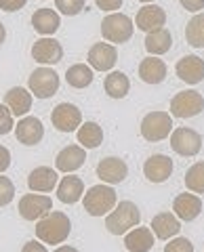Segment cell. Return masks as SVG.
Segmentation results:
<instances>
[{
	"label": "cell",
	"instance_id": "44dd1931",
	"mask_svg": "<svg viewBox=\"0 0 204 252\" xmlns=\"http://www.w3.org/2000/svg\"><path fill=\"white\" fill-rule=\"evenodd\" d=\"M150 229L158 240H170L181 231V220L175 217V212H160L152 219Z\"/></svg>",
	"mask_w": 204,
	"mask_h": 252
},
{
	"label": "cell",
	"instance_id": "ee69618b",
	"mask_svg": "<svg viewBox=\"0 0 204 252\" xmlns=\"http://www.w3.org/2000/svg\"><path fill=\"white\" fill-rule=\"evenodd\" d=\"M139 2H143V4H150V2H152V0H139Z\"/></svg>",
	"mask_w": 204,
	"mask_h": 252
},
{
	"label": "cell",
	"instance_id": "83f0119b",
	"mask_svg": "<svg viewBox=\"0 0 204 252\" xmlns=\"http://www.w3.org/2000/svg\"><path fill=\"white\" fill-rule=\"evenodd\" d=\"M103 89L112 99H124L131 91V80L124 72H112L105 76Z\"/></svg>",
	"mask_w": 204,
	"mask_h": 252
},
{
	"label": "cell",
	"instance_id": "e0dca14e",
	"mask_svg": "<svg viewBox=\"0 0 204 252\" xmlns=\"http://www.w3.org/2000/svg\"><path fill=\"white\" fill-rule=\"evenodd\" d=\"M143 175L152 183H164L172 175V160L164 154H154L143 164Z\"/></svg>",
	"mask_w": 204,
	"mask_h": 252
},
{
	"label": "cell",
	"instance_id": "8992f818",
	"mask_svg": "<svg viewBox=\"0 0 204 252\" xmlns=\"http://www.w3.org/2000/svg\"><path fill=\"white\" fill-rule=\"evenodd\" d=\"M28 86L36 99H49L59 91V74L51 67H38L30 74Z\"/></svg>",
	"mask_w": 204,
	"mask_h": 252
},
{
	"label": "cell",
	"instance_id": "4dcf8cb0",
	"mask_svg": "<svg viewBox=\"0 0 204 252\" xmlns=\"http://www.w3.org/2000/svg\"><path fill=\"white\" fill-rule=\"evenodd\" d=\"M185 40L194 49H204V13L194 15L185 28Z\"/></svg>",
	"mask_w": 204,
	"mask_h": 252
},
{
	"label": "cell",
	"instance_id": "52a82bcc",
	"mask_svg": "<svg viewBox=\"0 0 204 252\" xmlns=\"http://www.w3.org/2000/svg\"><path fill=\"white\" fill-rule=\"evenodd\" d=\"M204 112V97L198 91H181L170 99V116L175 118H194Z\"/></svg>",
	"mask_w": 204,
	"mask_h": 252
},
{
	"label": "cell",
	"instance_id": "603a6c76",
	"mask_svg": "<svg viewBox=\"0 0 204 252\" xmlns=\"http://www.w3.org/2000/svg\"><path fill=\"white\" fill-rule=\"evenodd\" d=\"M124 246L131 252H150L154 248V231L150 227H133L124 233Z\"/></svg>",
	"mask_w": 204,
	"mask_h": 252
},
{
	"label": "cell",
	"instance_id": "f1b7e54d",
	"mask_svg": "<svg viewBox=\"0 0 204 252\" xmlns=\"http://www.w3.org/2000/svg\"><path fill=\"white\" fill-rule=\"evenodd\" d=\"M172 46V36L169 30H158V32H152V34L145 36V51L154 55V57H158V55H164L169 53Z\"/></svg>",
	"mask_w": 204,
	"mask_h": 252
},
{
	"label": "cell",
	"instance_id": "9c48e42d",
	"mask_svg": "<svg viewBox=\"0 0 204 252\" xmlns=\"http://www.w3.org/2000/svg\"><path fill=\"white\" fill-rule=\"evenodd\" d=\"M51 122L59 132H74L82 124V112L74 103H59L51 112Z\"/></svg>",
	"mask_w": 204,
	"mask_h": 252
},
{
	"label": "cell",
	"instance_id": "4fadbf2b",
	"mask_svg": "<svg viewBox=\"0 0 204 252\" xmlns=\"http://www.w3.org/2000/svg\"><path fill=\"white\" fill-rule=\"evenodd\" d=\"M32 57L38 63H42V65H55V63H59L64 59V46H61L59 40H55V38L44 36L40 40L34 42Z\"/></svg>",
	"mask_w": 204,
	"mask_h": 252
},
{
	"label": "cell",
	"instance_id": "836d02e7",
	"mask_svg": "<svg viewBox=\"0 0 204 252\" xmlns=\"http://www.w3.org/2000/svg\"><path fill=\"white\" fill-rule=\"evenodd\" d=\"M15 198V185L9 177H0V206H9Z\"/></svg>",
	"mask_w": 204,
	"mask_h": 252
},
{
	"label": "cell",
	"instance_id": "8d00e7d4",
	"mask_svg": "<svg viewBox=\"0 0 204 252\" xmlns=\"http://www.w3.org/2000/svg\"><path fill=\"white\" fill-rule=\"evenodd\" d=\"M28 0H0V9L6 11V13H13V11H19L26 6Z\"/></svg>",
	"mask_w": 204,
	"mask_h": 252
},
{
	"label": "cell",
	"instance_id": "3957f363",
	"mask_svg": "<svg viewBox=\"0 0 204 252\" xmlns=\"http://www.w3.org/2000/svg\"><path fill=\"white\" fill-rule=\"evenodd\" d=\"M82 204H84V210L89 212L91 217H103L116 208L118 198H116V191L112 187L101 183V185H93L89 191L84 193Z\"/></svg>",
	"mask_w": 204,
	"mask_h": 252
},
{
	"label": "cell",
	"instance_id": "74e56055",
	"mask_svg": "<svg viewBox=\"0 0 204 252\" xmlns=\"http://www.w3.org/2000/svg\"><path fill=\"white\" fill-rule=\"evenodd\" d=\"M124 0H95V4L101 11H118Z\"/></svg>",
	"mask_w": 204,
	"mask_h": 252
},
{
	"label": "cell",
	"instance_id": "30bf717a",
	"mask_svg": "<svg viewBox=\"0 0 204 252\" xmlns=\"http://www.w3.org/2000/svg\"><path fill=\"white\" fill-rule=\"evenodd\" d=\"M53 208V200L42 193H26L19 200V215L26 220H40Z\"/></svg>",
	"mask_w": 204,
	"mask_h": 252
},
{
	"label": "cell",
	"instance_id": "7c38bea8",
	"mask_svg": "<svg viewBox=\"0 0 204 252\" xmlns=\"http://www.w3.org/2000/svg\"><path fill=\"white\" fill-rule=\"evenodd\" d=\"M164 23H167V13H164V9L158 4H145L137 11L135 26H137V30L145 32V34L162 30Z\"/></svg>",
	"mask_w": 204,
	"mask_h": 252
},
{
	"label": "cell",
	"instance_id": "ac0fdd59",
	"mask_svg": "<svg viewBox=\"0 0 204 252\" xmlns=\"http://www.w3.org/2000/svg\"><path fill=\"white\" fill-rule=\"evenodd\" d=\"M84 160H86V149L84 147L68 145L57 154V158H55V168H57L59 172H68L69 175V172L80 168L84 164Z\"/></svg>",
	"mask_w": 204,
	"mask_h": 252
},
{
	"label": "cell",
	"instance_id": "ffe728a7",
	"mask_svg": "<svg viewBox=\"0 0 204 252\" xmlns=\"http://www.w3.org/2000/svg\"><path fill=\"white\" fill-rule=\"evenodd\" d=\"M172 212L179 220H194L202 212V200L196 193H179L172 202Z\"/></svg>",
	"mask_w": 204,
	"mask_h": 252
},
{
	"label": "cell",
	"instance_id": "6da1fadb",
	"mask_svg": "<svg viewBox=\"0 0 204 252\" xmlns=\"http://www.w3.org/2000/svg\"><path fill=\"white\" fill-rule=\"evenodd\" d=\"M69 231H72V220L66 212L59 210H51L36 223V238L51 246L64 244L69 238Z\"/></svg>",
	"mask_w": 204,
	"mask_h": 252
},
{
	"label": "cell",
	"instance_id": "5bb4252c",
	"mask_svg": "<svg viewBox=\"0 0 204 252\" xmlns=\"http://www.w3.org/2000/svg\"><path fill=\"white\" fill-rule=\"evenodd\" d=\"M116 61H118V51L109 42H97L91 46L89 51V65L97 72H109Z\"/></svg>",
	"mask_w": 204,
	"mask_h": 252
},
{
	"label": "cell",
	"instance_id": "d590c367",
	"mask_svg": "<svg viewBox=\"0 0 204 252\" xmlns=\"http://www.w3.org/2000/svg\"><path fill=\"white\" fill-rule=\"evenodd\" d=\"M164 252H194V244L187 238H175L164 246Z\"/></svg>",
	"mask_w": 204,
	"mask_h": 252
},
{
	"label": "cell",
	"instance_id": "7a4b0ae2",
	"mask_svg": "<svg viewBox=\"0 0 204 252\" xmlns=\"http://www.w3.org/2000/svg\"><path fill=\"white\" fill-rule=\"evenodd\" d=\"M141 223V212L137 208V204L133 202H120L116 204V208L105 215V227L109 233L114 235H124L129 233L133 227H137Z\"/></svg>",
	"mask_w": 204,
	"mask_h": 252
},
{
	"label": "cell",
	"instance_id": "ab89813d",
	"mask_svg": "<svg viewBox=\"0 0 204 252\" xmlns=\"http://www.w3.org/2000/svg\"><path fill=\"white\" fill-rule=\"evenodd\" d=\"M179 2H181L183 9L192 11V13H198L204 9V0H179Z\"/></svg>",
	"mask_w": 204,
	"mask_h": 252
},
{
	"label": "cell",
	"instance_id": "f35d334b",
	"mask_svg": "<svg viewBox=\"0 0 204 252\" xmlns=\"http://www.w3.org/2000/svg\"><path fill=\"white\" fill-rule=\"evenodd\" d=\"M11 166V152L4 145H0V175Z\"/></svg>",
	"mask_w": 204,
	"mask_h": 252
},
{
	"label": "cell",
	"instance_id": "d4e9b609",
	"mask_svg": "<svg viewBox=\"0 0 204 252\" xmlns=\"http://www.w3.org/2000/svg\"><path fill=\"white\" fill-rule=\"evenodd\" d=\"M82 193H84V183H82L80 177L69 175V177H64L57 183V198L64 204H76L82 198Z\"/></svg>",
	"mask_w": 204,
	"mask_h": 252
},
{
	"label": "cell",
	"instance_id": "cb8c5ba5",
	"mask_svg": "<svg viewBox=\"0 0 204 252\" xmlns=\"http://www.w3.org/2000/svg\"><path fill=\"white\" fill-rule=\"evenodd\" d=\"M139 78L145 84L164 82V78H167V63L158 57H154V55H150V57H145L139 63Z\"/></svg>",
	"mask_w": 204,
	"mask_h": 252
},
{
	"label": "cell",
	"instance_id": "9a60e30c",
	"mask_svg": "<svg viewBox=\"0 0 204 252\" xmlns=\"http://www.w3.org/2000/svg\"><path fill=\"white\" fill-rule=\"evenodd\" d=\"M15 137H17L19 143L32 147L36 143H40L44 137V126L38 120L36 116H23L19 124L15 126Z\"/></svg>",
	"mask_w": 204,
	"mask_h": 252
},
{
	"label": "cell",
	"instance_id": "b9f144b4",
	"mask_svg": "<svg viewBox=\"0 0 204 252\" xmlns=\"http://www.w3.org/2000/svg\"><path fill=\"white\" fill-rule=\"evenodd\" d=\"M55 252H78V250H76V248H72V246H59Z\"/></svg>",
	"mask_w": 204,
	"mask_h": 252
},
{
	"label": "cell",
	"instance_id": "8fae6325",
	"mask_svg": "<svg viewBox=\"0 0 204 252\" xmlns=\"http://www.w3.org/2000/svg\"><path fill=\"white\" fill-rule=\"evenodd\" d=\"M97 177L101 179V183L118 185L129 177V166L122 158L109 156V158H103V160L97 164Z\"/></svg>",
	"mask_w": 204,
	"mask_h": 252
},
{
	"label": "cell",
	"instance_id": "d6a6232c",
	"mask_svg": "<svg viewBox=\"0 0 204 252\" xmlns=\"http://www.w3.org/2000/svg\"><path fill=\"white\" fill-rule=\"evenodd\" d=\"M84 0H55V6L59 9V13L68 15V17H74V15L82 13L84 9Z\"/></svg>",
	"mask_w": 204,
	"mask_h": 252
},
{
	"label": "cell",
	"instance_id": "5b68a950",
	"mask_svg": "<svg viewBox=\"0 0 204 252\" xmlns=\"http://www.w3.org/2000/svg\"><path fill=\"white\" fill-rule=\"evenodd\" d=\"M172 130V118L169 112H150L141 120V137L150 143L164 141Z\"/></svg>",
	"mask_w": 204,
	"mask_h": 252
},
{
	"label": "cell",
	"instance_id": "277c9868",
	"mask_svg": "<svg viewBox=\"0 0 204 252\" xmlns=\"http://www.w3.org/2000/svg\"><path fill=\"white\" fill-rule=\"evenodd\" d=\"M133 30H135V23H133V19L124 13H112L101 21V34H103V40L114 42V44L129 42L131 36H133Z\"/></svg>",
	"mask_w": 204,
	"mask_h": 252
},
{
	"label": "cell",
	"instance_id": "1f68e13d",
	"mask_svg": "<svg viewBox=\"0 0 204 252\" xmlns=\"http://www.w3.org/2000/svg\"><path fill=\"white\" fill-rule=\"evenodd\" d=\"M185 187L192 193H204V162H196L185 172Z\"/></svg>",
	"mask_w": 204,
	"mask_h": 252
},
{
	"label": "cell",
	"instance_id": "4316f807",
	"mask_svg": "<svg viewBox=\"0 0 204 252\" xmlns=\"http://www.w3.org/2000/svg\"><path fill=\"white\" fill-rule=\"evenodd\" d=\"M78 143L84 149H95L103 143V128L97 122H84L80 124V128L76 130Z\"/></svg>",
	"mask_w": 204,
	"mask_h": 252
},
{
	"label": "cell",
	"instance_id": "e575fe53",
	"mask_svg": "<svg viewBox=\"0 0 204 252\" xmlns=\"http://www.w3.org/2000/svg\"><path fill=\"white\" fill-rule=\"evenodd\" d=\"M15 128L13 124V114L11 109L4 103H0V135H9V132Z\"/></svg>",
	"mask_w": 204,
	"mask_h": 252
},
{
	"label": "cell",
	"instance_id": "60d3db41",
	"mask_svg": "<svg viewBox=\"0 0 204 252\" xmlns=\"http://www.w3.org/2000/svg\"><path fill=\"white\" fill-rule=\"evenodd\" d=\"M21 252H49V250H46L44 244L32 240V242H26V246H23V250H21Z\"/></svg>",
	"mask_w": 204,
	"mask_h": 252
},
{
	"label": "cell",
	"instance_id": "d6986e66",
	"mask_svg": "<svg viewBox=\"0 0 204 252\" xmlns=\"http://www.w3.org/2000/svg\"><path fill=\"white\" fill-rule=\"evenodd\" d=\"M57 183H59V175L51 166H38L28 177V187L36 193H49L57 187Z\"/></svg>",
	"mask_w": 204,
	"mask_h": 252
},
{
	"label": "cell",
	"instance_id": "7bdbcfd3",
	"mask_svg": "<svg viewBox=\"0 0 204 252\" xmlns=\"http://www.w3.org/2000/svg\"><path fill=\"white\" fill-rule=\"evenodd\" d=\"M4 38H6V30H4V26L0 23V44L4 42Z\"/></svg>",
	"mask_w": 204,
	"mask_h": 252
},
{
	"label": "cell",
	"instance_id": "ba28073f",
	"mask_svg": "<svg viewBox=\"0 0 204 252\" xmlns=\"http://www.w3.org/2000/svg\"><path fill=\"white\" fill-rule=\"evenodd\" d=\"M170 147L175 149L179 156H185V158H192V156H198L200 149H202V137L200 132H196L194 128H175L170 132Z\"/></svg>",
	"mask_w": 204,
	"mask_h": 252
},
{
	"label": "cell",
	"instance_id": "484cf974",
	"mask_svg": "<svg viewBox=\"0 0 204 252\" xmlns=\"http://www.w3.org/2000/svg\"><path fill=\"white\" fill-rule=\"evenodd\" d=\"M32 26H34V30L38 32V34L51 36V34H55V32L59 30L61 17H59L57 11L46 9V6H44V9H38V11L32 15Z\"/></svg>",
	"mask_w": 204,
	"mask_h": 252
},
{
	"label": "cell",
	"instance_id": "f546056e",
	"mask_svg": "<svg viewBox=\"0 0 204 252\" xmlns=\"http://www.w3.org/2000/svg\"><path fill=\"white\" fill-rule=\"evenodd\" d=\"M93 78H95L93 67L86 65V63H76V65L68 67V72H66V82L72 89H86L93 82Z\"/></svg>",
	"mask_w": 204,
	"mask_h": 252
},
{
	"label": "cell",
	"instance_id": "7402d4cb",
	"mask_svg": "<svg viewBox=\"0 0 204 252\" xmlns=\"http://www.w3.org/2000/svg\"><path fill=\"white\" fill-rule=\"evenodd\" d=\"M4 105L11 109L13 118H23L32 109V93L21 89V86H13L9 93L4 94Z\"/></svg>",
	"mask_w": 204,
	"mask_h": 252
},
{
	"label": "cell",
	"instance_id": "2e32d148",
	"mask_svg": "<svg viewBox=\"0 0 204 252\" xmlns=\"http://www.w3.org/2000/svg\"><path fill=\"white\" fill-rule=\"evenodd\" d=\"M175 74L179 76V80H183L187 84H198L204 80V59H200L198 55H185L177 61Z\"/></svg>",
	"mask_w": 204,
	"mask_h": 252
}]
</instances>
